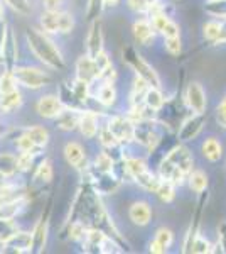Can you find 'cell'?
Here are the masks:
<instances>
[{"label":"cell","instance_id":"1","mask_svg":"<svg viewBox=\"0 0 226 254\" xmlns=\"http://www.w3.org/2000/svg\"><path fill=\"white\" fill-rule=\"evenodd\" d=\"M26 43L32 55L46 68L52 69V71H66L68 69L66 58L63 56L61 49L56 46L54 41L44 31L38 29V27H27Z\"/></svg>","mask_w":226,"mask_h":254},{"label":"cell","instance_id":"2","mask_svg":"<svg viewBox=\"0 0 226 254\" xmlns=\"http://www.w3.org/2000/svg\"><path fill=\"white\" fill-rule=\"evenodd\" d=\"M122 61L130 69H132L134 75L143 78L147 83L150 85V87L164 88L162 78H160L157 68L152 66V64L143 58V55L134 46V44H123L122 46Z\"/></svg>","mask_w":226,"mask_h":254},{"label":"cell","instance_id":"3","mask_svg":"<svg viewBox=\"0 0 226 254\" xmlns=\"http://www.w3.org/2000/svg\"><path fill=\"white\" fill-rule=\"evenodd\" d=\"M76 27L75 15L68 10H57V12H43L39 17V29L46 34L64 36L71 34Z\"/></svg>","mask_w":226,"mask_h":254},{"label":"cell","instance_id":"4","mask_svg":"<svg viewBox=\"0 0 226 254\" xmlns=\"http://www.w3.org/2000/svg\"><path fill=\"white\" fill-rule=\"evenodd\" d=\"M19 87H24L27 90H41L46 88L52 83L51 73L46 71L44 68L38 66H15L12 69Z\"/></svg>","mask_w":226,"mask_h":254},{"label":"cell","instance_id":"5","mask_svg":"<svg viewBox=\"0 0 226 254\" xmlns=\"http://www.w3.org/2000/svg\"><path fill=\"white\" fill-rule=\"evenodd\" d=\"M208 124V116L206 112L196 114V112H187V116L181 121V124L176 129V141L187 144L192 142L194 139L199 137V134L204 130V127Z\"/></svg>","mask_w":226,"mask_h":254},{"label":"cell","instance_id":"6","mask_svg":"<svg viewBox=\"0 0 226 254\" xmlns=\"http://www.w3.org/2000/svg\"><path fill=\"white\" fill-rule=\"evenodd\" d=\"M108 129L113 132L117 141L122 146H132L134 144V129L135 124L130 121L125 114H106L105 119Z\"/></svg>","mask_w":226,"mask_h":254},{"label":"cell","instance_id":"7","mask_svg":"<svg viewBox=\"0 0 226 254\" xmlns=\"http://www.w3.org/2000/svg\"><path fill=\"white\" fill-rule=\"evenodd\" d=\"M182 104L186 105L189 112L203 114L208 110V93L204 90L203 83L198 80H191L186 85L182 95Z\"/></svg>","mask_w":226,"mask_h":254},{"label":"cell","instance_id":"8","mask_svg":"<svg viewBox=\"0 0 226 254\" xmlns=\"http://www.w3.org/2000/svg\"><path fill=\"white\" fill-rule=\"evenodd\" d=\"M51 205H52V196L49 198L46 210L43 212V215H41L39 220L36 222L34 229L31 231V234H32L31 253L32 254H41V253H44V249H46L47 236H49V215H51V210H52Z\"/></svg>","mask_w":226,"mask_h":254},{"label":"cell","instance_id":"9","mask_svg":"<svg viewBox=\"0 0 226 254\" xmlns=\"http://www.w3.org/2000/svg\"><path fill=\"white\" fill-rule=\"evenodd\" d=\"M31 249H32V234L29 231H20V229L12 232L3 243H0V253H5V254H24V253H31Z\"/></svg>","mask_w":226,"mask_h":254},{"label":"cell","instance_id":"10","mask_svg":"<svg viewBox=\"0 0 226 254\" xmlns=\"http://www.w3.org/2000/svg\"><path fill=\"white\" fill-rule=\"evenodd\" d=\"M85 48H86V55H90L91 58L105 49V32H103V20H101V17L90 20Z\"/></svg>","mask_w":226,"mask_h":254},{"label":"cell","instance_id":"11","mask_svg":"<svg viewBox=\"0 0 226 254\" xmlns=\"http://www.w3.org/2000/svg\"><path fill=\"white\" fill-rule=\"evenodd\" d=\"M17 34L15 31L9 26L5 34V39H3L2 46H0V58H2V66L3 69H14L17 66L19 61V46H17Z\"/></svg>","mask_w":226,"mask_h":254},{"label":"cell","instance_id":"12","mask_svg":"<svg viewBox=\"0 0 226 254\" xmlns=\"http://www.w3.org/2000/svg\"><path fill=\"white\" fill-rule=\"evenodd\" d=\"M132 36L138 46L147 48L155 43L159 34H157V31L154 29L150 19L147 17V15H138V19L134 20V24H132Z\"/></svg>","mask_w":226,"mask_h":254},{"label":"cell","instance_id":"13","mask_svg":"<svg viewBox=\"0 0 226 254\" xmlns=\"http://www.w3.org/2000/svg\"><path fill=\"white\" fill-rule=\"evenodd\" d=\"M105 116V112H98V110H91L86 107L83 112H81L80 117V124H78V130L85 139L88 141H93L98 136V130H100V119Z\"/></svg>","mask_w":226,"mask_h":254},{"label":"cell","instance_id":"14","mask_svg":"<svg viewBox=\"0 0 226 254\" xmlns=\"http://www.w3.org/2000/svg\"><path fill=\"white\" fill-rule=\"evenodd\" d=\"M63 154L68 165L71 168H75L76 171L83 173V171L88 170L90 163H88V158H86V149L83 147V144H80L78 141L66 142L63 149Z\"/></svg>","mask_w":226,"mask_h":254},{"label":"cell","instance_id":"15","mask_svg":"<svg viewBox=\"0 0 226 254\" xmlns=\"http://www.w3.org/2000/svg\"><path fill=\"white\" fill-rule=\"evenodd\" d=\"M63 110H64V105L61 104L57 93H44V95L39 97V100L36 102V112L43 119H47V121H54Z\"/></svg>","mask_w":226,"mask_h":254},{"label":"cell","instance_id":"16","mask_svg":"<svg viewBox=\"0 0 226 254\" xmlns=\"http://www.w3.org/2000/svg\"><path fill=\"white\" fill-rule=\"evenodd\" d=\"M98 83V88L91 92V98H94L101 109H112L115 107L118 100V90L115 81H94Z\"/></svg>","mask_w":226,"mask_h":254},{"label":"cell","instance_id":"17","mask_svg":"<svg viewBox=\"0 0 226 254\" xmlns=\"http://www.w3.org/2000/svg\"><path fill=\"white\" fill-rule=\"evenodd\" d=\"M152 205L147 200H134L129 205V220L135 227H147L152 222Z\"/></svg>","mask_w":226,"mask_h":254},{"label":"cell","instance_id":"18","mask_svg":"<svg viewBox=\"0 0 226 254\" xmlns=\"http://www.w3.org/2000/svg\"><path fill=\"white\" fill-rule=\"evenodd\" d=\"M75 76L76 78H81L88 83H94L100 78V71H98L96 64H94V60L90 55H81L80 58L76 60L75 63Z\"/></svg>","mask_w":226,"mask_h":254},{"label":"cell","instance_id":"19","mask_svg":"<svg viewBox=\"0 0 226 254\" xmlns=\"http://www.w3.org/2000/svg\"><path fill=\"white\" fill-rule=\"evenodd\" d=\"M29 198L26 193L15 196V198L5 200V202H0V219L2 220H15L20 212L27 207Z\"/></svg>","mask_w":226,"mask_h":254},{"label":"cell","instance_id":"20","mask_svg":"<svg viewBox=\"0 0 226 254\" xmlns=\"http://www.w3.org/2000/svg\"><path fill=\"white\" fill-rule=\"evenodd\" d=\"M199 149H201L203 158L209 163H220L225 156L223 142H221L216 136H209L204 139V141L201 142Z\"/></svg>","mask_w":226,"mask_h":254},{"label":"cell","instance_id":"21","mask_svg":"<svg viewBox=\"0 0 226 254\" xmlns=\"http://www.w3.org/2000/svg\"><path fill=\"white\" fill-rule=\"evenodd\" d=\"M83 110L78 109H64L63 112L59 114L54 122H56V129L63 130V132H73V130H78V124H80V117Z\"/></svg>","mask_w":226,"mask_h":254},{"label":"cell","instance_id":"22","mask_svg":"<svg viewBox=\"0 0 226 254\" xmlns=\"http://www.w3.org/2000/svg\"><path fill=\"white\" fill-rule=\"evenodd\" d=\"M186 187L189 188V191L194 195H201L203 191L208 190L209 187V176L204 170L199 168H192L189 171L187 178H186Z\"/></svg>","mask_w":226,"mask_h":254},{"label":"cell","instance_id":"23","mask_svg":"<svg viewBox=\"0 0 226 254\" xmlns=\"http://www.w3.org/2000/svg\"><path fill=\"white\" fill-rule=\"evenodd\" d=\"M24 105V95L20 90H14L9 93H0V114H12Z\"/></svg>","mask_w":226,"mask_h":254},{"label":"cell","instance_id":"24","mask_svg":"<svg viewBox=\"0 0 226 254\" xmlns=\"http://www.w3.org/2000/svg\"><path fill=\"white\" fill-rule=\"evenodd\" d=\"M159 182H160V178L157 176V173L152 171L150 168H147L145 171H142V173L134 176V185H137L140 190L147 191V193H154L155 188L159 185Z\"/></svg>","mask_w":226,"mask_h":254},{"label":"cell","instance_id":"25","mask_svg":"<svg viewBox=\"0 0 226 254\" xmlns=\"http://www.w3.org/2000/svg\"><path fill=\"white\" fill-rule=\"evenodd\" d=\"M69 87H71L73 93H75V97L78 100L83 104V107L86 109L90 104V100H91V92H93V85L88 83V81L81 80V78H73L71 83H69Z\"/></svg>","mask_w":226,"mask_h":254},{"label":"cell","instance_id":"26","mask_svg":"<svg viewBox=\"0 0 226 254\" xmlns=\"http://www.w3.org/2000/svg\"><path fill=\"white\" fill-rule=\"evenodd\" d=\"M154 195L157 196V200L160 203L169 205V203H172L176 200V196H178V187L172 182H169V180H160Z\"/></svg>","mask_w":226,"mask_h":254},{"label":"cell","instance_id":"27","mask_svg":"<svg viewBox=\"0 0 226 254\" xmlns=\"http://www.w3.org/2000/svg\"><path fill=\"white\" fill-rule=\"evenodd\" d=\"M22 132L26 134V136L39 147H46L49 144V139H51V134H49V130L46 129V127L38 126V124L24 127Z\"/></svg>","mask_w":226,"mask_h":254},{"label":"cell","instance_id":"28","mask_svg":"<svg viewBox=\"0 0 226 254\" xmlns=\"http://www.w3.org/2000/svg\"><path fill=\"white\" fill-rule=\"evenodd\" d=\"M169 100L166 95V92H164V88H157V87H149L145 93V98H143V104L147 105L149 109L155 110V112H159L160 109L166 105V102Z\"/></svg>","mask_w":226,"mask_h":254},{"label":"cell","instance_id":"29","mask_svg":"<svg viewBox=\"0 0 226 254\" xmlns=\"http://www.w3.org/2000/svg\"><path fill=\"white\" fill-rule=\"evenodd\" d=\"M15 175H19L17 154L0 153V178H14Z\"/></svg>","mask_w":226,"mask_h":254},{"label":"cell","instance_id":"30","mask_svg":"<svg viewBox=\"0 0 226 254\" xmlns=\"http://www.w3.org/2000/svg\"><path fill=\"white\" fill-rule=\"evenodd\" d=\"M221 27H223V22L216 19H208L206 22L201 26V34H203V39L206 41L208 44L215 46V43L218 41L221 34Z\"/></svg>","mask_w":226,"mask_h":254},{"label":"cell","instance_id":"31","mask_svg":"<svg viewBox=\"0 0 226 254\" xmlns=\"http://www.w3.org/2000/svg\"><path fill=\"white\" fill-rule=\"evenodd\" d=\"M54 178V168H52V163L49 161L47 158H41L39 165L36 166L34 170V180L39 182L41 185H47V183L52 182Z\"/></svg>","mask_w":226,"mask_h":254},{"label":"cell","instance_id":"32","mask_svg":"<svg viewBox=\"0 0 226 254\" xmlns=\"http://www.w3.org/2000/svg\"><path fill=\"white\" fill-rule=\"evenodd\" d=\"M57 97H59L61 104L64 105V109H78V110H85L83 104L75 97L69 83H61L59 90H57Z\"/></svg>","mask_w":226,"mask_h":254},{"label":"cell","instance_id":"33","mask_svg":"<svg viewBox=\"0 0 226 254\" xmlns=\"http://www.w3.org/2000/svg\"><path fill=\"white\" fill-rule=\"evenodd\" d=\"M203 9L209 19H216L221 22L226 20V0H204Z\"/></svg>","mask_w":226,"mask_h":254},{"label":"cell","instance_id":"34","mask_svg":"<svg viewBox=\"0 0 226 254\" xmlns=\"http://www.w3.org/2000/svg\"><path fill=\"white\" fill-rule=\"evenodd\" d=\"M113 163H115V159L110 156L106 151L100 149L96 153V156H94V159H93L91 168L94 171H98V173H108V171H112Z\"/></svg>","mask_w":226,"mask_h":254},{"label":"cell","instance_id":"35","mask_svg":"<svg viewBox=\"0 0 226 254\" xmlns=\"http://www.w3.org/2000/svg\"><path fill=\"white\" fill-rule=\"evenodd\" d=\"M154 241L160 246V248L166 249V253H167L172 248V244H174L176 236H174V232H172V229L166 227V225H162V227H159L157 231H155Z\"/></svg>","mask_w":226,"mask_h":254},{"label":"cell","instance_id":"36","mask_svg":"<svg viewBox=\"0 0 226 254\" xmlns=\"http://www.w3.org/2000/svg\"><path fill=\"white\" fill-rule=\"evenodd\" d=\"M15 147H17L19 153H34V154H43V149L44 147H39L36 146L34 142L29 139L26 134L22 132V129H20V134L17 137H15Z\"/></svg>","mask_w":226,"mask_h":254},{"label":"cell","instance_id":"37","mask_svg":"<svg viewBox=\"0 0 226 254\" xmlns=\"http://www.w3.org/2000/svg\"><path fill=\"white\" fill-rule=\"evenodd\" d=\"M211 249H213V243L199 231L196 234L194 241H192L191 254H211Z\"/></svg>","mask_w":226,"mask_h":254},{"label":"cell","instance_id":"38","mask_svg":"<svg viewBox=\"0 0 226 254\" xmlns=\"http://www.w3.org/2000/svg\"><path fill=\"white\" fill-rule=\"evenodd\" d=\"M19 88V83L15 80L14 73L10 69H3V73L0 75V93H9Z\"/></svg>","mask_w":226,"mask_h":254},{"label":"cell","instance_id":"39","mask_svg":"<svg viewBox=\"0 0 226 254\" xmlns=\"http://www.w3.org/2000/svg\"><path fill=\"white\" fill-rule=\"evenodd\" d=\"M43 154H34V153H19L17 154V168H19V173H27V171L32 170L34 166L36 159Z\"/></svg>","mask_w":226,"mask_h":254},{"label":"cell","instance_id":"40","mask_svg":"<svg viewBox=\"0 0 226 254\" xmlns=\"http://www.w3.org/2000/svg\"><path fill=\"white\" fill-rule=\"evenodd\" d=\"M3 2H5L15 14L22 15V17H29L32 12L31 0H3Z\"/></svg>","mask_w":226,"mask_h":254},{"label":"cell","instance_id":"41","mask_svg":"<svg viewBox=\"0 0 226 254\" xmlns=\"http://www.w3.org/2000/svg\"><path fill=\"white\" fill-rule=\"evenodd\" d=\"M162 46L169 56H179L182 53V38H162Z\"/></svg>","mask_w":226,"mask_h":254},{"label":"cell","instance_id":"42","mask_svg":"<svg viewBox=\"0 0 226 254\" xmlns=\"http://www.w3.org/2000/svg\"><path fill=\"white\" fill-rule=\"evenodd\" d=\"M181 34H182V27H181L178 20H174L172 17L164 24V27L159 32V36H162V38H179Z\"/></svg>","mask_w":226,"mask_h":254},{"label":"cell","instance_id":"43","mask_svg":"<svg viewBox=\"0 0 226 254\" xmlns=\"http://www.w3.org/2000/svg\"><path fill=\"white\" fill-rule=\"evenodd\" d=\"M101 12H103V0H88L86 2V19L88 20L101 17Z\"/></svg>","mask_w":226,"mask_h":254},{"label":"cell","instance_id":"44","mask_svg":"<svg viewBox=\"0 0 226 254\" xmlns=\"http://www.w3.org/2000/svg\"><path fill=\"white\" fill-rule=\"evenodd\" d=\"M93 60H94V64H96V68H98V71H100V75L105 71V69H108V68H112L113 66V61L112 58H110V55L105 51H100L96 56H93ZM100 80V78H98Z\"/></svg>","mask_w":226,"mask_h":254},{"label":"cell","instance_id":"45","mask_svg":"<svg viewBox=\"0 0 226 254\" xmlns=\"http://www.w3.org/2000/svg\"><path fill=\"white\" fill-rule=\"evenodd\" d=\"M125 5L129 7V10H132L137 15H147L149 10V0H125Z\"/></svg>","mask_w":226,"mask_h":254},{"label":"cell","instance_id":"46","mask_svg":"<svg viewBox=\"0 0 226 254\" xmlns=\"http://www.w3.org/2000/svg\"><path fill=\"white\" fill-rule=\"evenodd\" d=\"M17 225H15V220H2L0 219V243H3V241L9 237L12 232L17 231Z\"/></svg>","mask_w":226,"mask_h":254},{"label":"cell","instance_id":"47","mask_svg":"<svg viewBox=\"0 0 226 254\" xmlns=\"http://www.w3.org/2000/svg\"><path fill=\"white\" fill-rule=\"evenodd\" d=\"M215 117H216V124L220 129L226 130V102L221 100L215 109Z\"/></svg>","mask_w":226,"mask_h":254},{"label":"cell","instance_id":"48","mask_svg":"<svg viewBox=\"0 0 226 254\" xmlns=\"http://www.w3.org/2000/svg\"><path fill=\"white\" fill-rule=\"evenodd\" d=\"M41 3H43L44 12H57V10H64L66 0H41Z\"/></svg>","mask_w":226,"mask_h":254},{"label":"cell","instance_id":"49","mask_svg":"<svg viewBox=\"0 0 226 254\" xmlns=\"http://www.w3.org/2000/svg\"><path fill=\"white\" fill-rule=\"evenodd\" d=\"M218 241H220V244L223 246L225 253H226V220H221L220 224H218Z\"/></svg>","mask_w":226,"mask_h":254},{"label":"cell","instance_id":"50","mask_svg":"<svg viewBox=\"0 0 226 254\" xmlns=\"http://www.w3.org/2000/svg\"><path fill=\"white\" fill-rule=\"evenodd\" d=\"M149 253H152V254H166V249L160 248V246L155 243L154 239H152L149 243Z\"/></svg>","mask_w":226,"mask_h":254},{"label":"cell","instance_id":"51","mask_svg":"<svg viewBox=\"0 0 226 254\" xmlns=\"http://www.w3.org/2000/svg\"><path fill=\"white\" fill-rule=\"evenodd\" d=\"M122 0H103V10L106 9H117Z\"/></svg>","mask_w":226,"mask_h":254},{"label":"cell","instance_id":"52","mask_svg":"<svg viewBox=\"0 0 226 254\" xmlns=\"http://www.w3.org/2000/svg\"><path fill=\"white\" fill-rule=\"evenodd\" d=\"M5 9H3V0H0V20H5Z\"/></svg>","mask_w":226,"mask_h":254},{"label":"cell","instance_id":"53","mask_svg":"<svg viewBox=\"0 0 226 254\" xmlns=\"http://www.w3.org/2000/svg\"><path fill=\"white\" fill-rule=\"evenodd\" d=\"M152 2H157V0H149V3H152Z\"/></svg>","mask_w":226,"mask_h":254},{"label":"cell","instance_id":"54","mask_svg":"<svg viewBox=\"0 0 226 254\" xmlns=\"http://www.w3.org/2000/svg\"><path fill=\"white\" fill-rule=\"evenodd\" d=\"M223 100H225V102H226V95H225V98H223Z\"/></svg>","mask_w":226,"mask_h":254}]
</instances>
